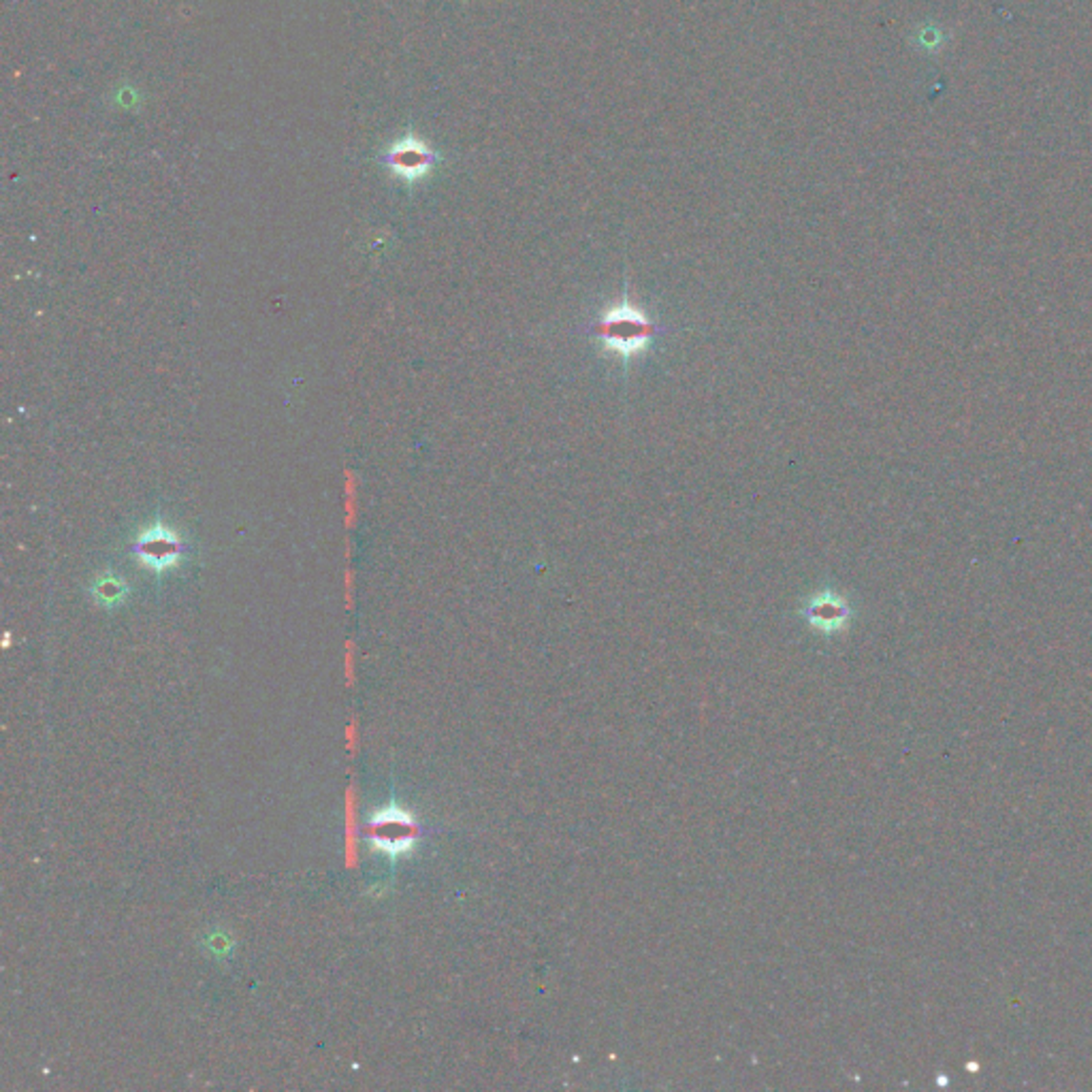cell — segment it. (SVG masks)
Segmentation results:
<instances>
[{
  "label": "cell",
  "mask_w": 1092,
  "mask_h": 1092,
  "mask_svg": "<svg viewBox=\"0 0 1092 1092\" xmlns=\"http://www.w3.org/2000/svg\"><path fill=\"white\" fill-rule=\"evenodd\" d=\"M804 619H807L813 628L821 630L823 634H832L843 630L852 611L843 597H839L830 592H823L816 596L811 602L802 608Z\"/></svg>",
  "instance_id": "5b68a950"
},
{
  "label": "cell",
  "mask_w": 1092,
  "mask_h": 1092,
  "mask_svg": "<svg viewBox=\"0 0 1092 1092\" xmlns=\"http://www.w3.org/2000/svg\"><path fill=\"white\" fill-rule=\"evenodd\" d=\"M344 673L348 685H354V642H346V656H344Z\"/></svg>",
  "instance_id": "30bf717a"
},
{
  "label": "cell",
  "mask_w": 1092,
  "mask_h": 1092,
  "mask_svg": "<svg viewBox=\"0 0 1092 1092\" xmlns=\"http://www.w3.org/2000/svg\"><path fill=\"white\" fill-rule=\"evenodd\" d=\"M9 642H11V634H5V640H3V649H9Z\"/></svg>",
  "instance_id": "7c38bea8"
},
{
  "label": "cell",
  "mask_w": 1092,
  "mask_h": 1092,
  "mask_svg": "<svg viewBox=\"0 0 1092 1092\" xmlns=\"http://www.w3.org/2000/svg\"><path fill=\"white\" fill-rule=\"evenodd\" d=\"M359 832H356V794L354 787L346 792V866L359 864Z\"/></svg>",
  "instance_id": "8992f818"
},
{
  "label": "cell",
  "mask_w": 1092,
  "mask_h": 1092,
  "mask_svg": "<svg viewBox=\"0 0 1092 1092\" xmlns=\"http://www.w3.org/2000/svg\"><path fill=\"white\" fill-rule=\"evenodd\" d=\"M346 740H348V751L354 754L356 747H359V721L353 719L351 726L346 728Z\"/></svg>",
  "instance_id": "8fae6325"
},
{
  "label": "cell",
  "mask_w": 1092,
  "mask_h": 1092,
  "mask_svg": "<svg viewBox=\"0 0 1092 1092\" xmlns=\"http://www.w3.org/2000/svg\"><path fill=\"white\" fill-rule=\"evenodd\" d=\"M670 331H673V327L659 325V322L651 320L644 312L632 308L630 303H623V306L608 310L606 314L578 327L576 334L602 339L608 348H613L617 354L628 359V356L644 351L653 339L666 335Z\"/></svg>",
  "instance_id": "6da1fadb"
},
{
  "label": "cell",
  "mask_w": 1092,
  "mask_h": 1092,
  "mask_svg": "<svg viewBox=\"0 0 1092 1092\" xmlns=\"http://www.w3.org/2000/svg\"><path fill=\"white\" fill-rule=\"evenodd\" d=\"M354 589H356V575L354 570L348 566L344 572V602L348 611H353L354 608Z\"/></svg>",
  "instance_id": "9c48e42d"
},
{
  "label": "cell",
  "mask_w": 1092,
  "mask_h": 1092,
  "mask_svg": "<svg viewBox=\"0 0 1092 1092\" xmlns=\"http://www.w3.org/2000/svg\"><path fill=\"white\" fill-rule=\"evenodd\" d=\"M184 553L186 544L177 538V534L173 530H169V527L160 521L150 525L148 530L132 542V555L141 561L143 568L156 572V575L173 570L177 563L182 561Z\"/></svg>",
  "instance_id": "3957f363"
},
{
  "label": "cell",
  "mask_w": 1092,
  "mask_h": 1092,
  "mask_svg": "<svg viewBox=\"0 0 1092 1092\" xmlns=\"http://www.w3.org/2000/svg\"><path fill=\"white\" fill-rule=\"evenodd\" d=\"M127 594H129L127 583H124L122 578L111 576V575L101 576V578H98L96 583L92 585V596H94L96 602L103 604V606H115V604H120L122 599L127 597Z\"/></svg>",
  "instance_id": "52a82bcc"
},
{
  "label": "cell",
  "mask_w": 1092,
  "mask_h": 1092,
  "mask_svg": "<svg viewBox=\"0 0 1092 1092\" xmlns=\"http://www.w3.org/2000/svg\"><path fill=\"white\" fill-rule=\"evenodd\" d=\"M359 518V476L348 468L344 472V521L348 530H353Z\"/></svg>",
  "instance_id": "ba28073f"
},
{
  "label": "cell",
  "mask_w": 1092,
  "mask_h": 1092,
  "mask_svg": "<svg viewBox=\"0 0 1092 1092\" xmlns=\"http://www.w3.org/2000/svg\"><path fill=\"white\" fill-rule=\"evenodd\" d=\"M418 835L420 828L415 816L397 807L395 802H391L389 807H384L367 821V840L374 849L389 856L391 862H395L399 856L410 854L418 843Z\"/></svg>",
  "instance_id": "7a4b0ae2"
},
{
  "label": "cell",
  "mask_w": 1092,
  "mask_h": 1092,
  "mask_svg": "<svg viewBox=\"0 0 1092 1092\" xmlns=\"http://www.w3.org/2000/svg\"><path fill=\"white\" fill-rule=\"evenodd\" d=\"M380 163L389 169L393 175H397L406 184H415L432 172V169L440 163V156L427 146L423 139H418L408 132L397 143L384 152L380 156Z\"/></svg>",
  "instance_id": "277c9868"
}]
</instances>
